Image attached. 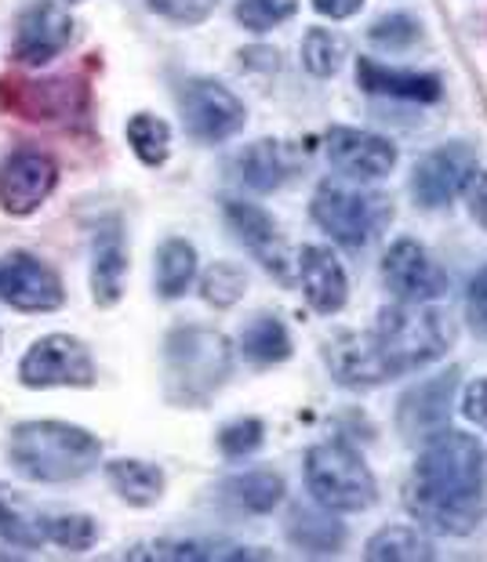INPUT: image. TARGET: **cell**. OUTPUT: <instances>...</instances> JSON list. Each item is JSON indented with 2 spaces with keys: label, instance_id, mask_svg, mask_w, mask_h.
Instances as JSON below:
<instances>
[{
  "label": "cell",
  "instance_id": "obj_26",
  "mask_svg": "<svg viewBox=\"0 0 487 562\" xmlns=\"http://www.w3.org/2000/svg\"><path fill=\"white\" fill-rule=\"evenodd\" d=\"M222 497L244 512H273L284 497V480L277 472H244L222 483Z\"/></svg>",
  "mask_w": 487,
  "mask_h": 562
},
{
  "label": "cell",
  "instance_id": "obj_9",
  "mask_svg": "<svg viewBox=\"0 0 487 562\" xmlns=\"http://www.w3.org/2000/svg\"><path fill=\"white\" fill-rule=\"evenodd\" d=\"M74 37H77V22L63 4H55V0H33L30 8L19 11L11 58L22 66H44L63 55L74 44Z\"/></svg>",
  "mask_w": 487,
  "mask_h": 562
},
{
  "label": "cell",
  "instance_id": "obj_18",
  "mask_svg": "<svg viewBox=\"0 0 487 562\" xmlns=\"http://www.w3.org/2000/svg\"><path fill=\"white\" fill-rule=\"evenodd\" d=\"M225 222H230V229L236 233V240L252 250L273 277L288 280V250H284L280 236H277V225H273V218L263 207H255V203H241V200H225Z\"/></svg>",
  "mask_w": 487,
  "mask_h": 562
},
{
  "label": "cell",
  "instance_id": "obj_10",
  "mask_svg": "<svg viewBox=\"0 0 487 562\" xmlns=\"http://www.w3.org/2000/svg\"><path fill=\"white\" fill-rule=\"evenodd\" d=\"M182 124L200 142H225L244 127V102L215 80H189L182 94Z\"/></svg>",
  "mask_w": 487,
  "mask_h": 562
},
{
  "label": "cell",
  "instance_id": "obj_34",
  "mask_svg": "<svg viewBox=\"0 0 487 562\" xmlns=\"http://www.w3.org/2000/svg\"><path fill=\"white\" fill-rule=\"evenodd\" d=\"M47 541H55L58 548H66V552H88V548L99 541V522L91 516H77V512L55 516V519H47Z\"/></svg>",
  "mask_w": 487,
  "mask_h": 562
},
{
  "label": "cell",
  "instance_id": "obj_11",
  "mask_svg": "<svg viewBox=\"0 0 487 562\" xmlns=\"http://www.w3.org/2000/svg\"><path fill=\"white\" fill-rule=\"evenodd\" d=\"M473 175H477V153L466 142H447L414 164L411 193L422 207H447L458 193H466Z\"/></svg>",
  "mask_w": 487,
  "mask_h": 562
},
{
  "label": "cell",
  "instance_id": "obj_25",
  "mask_svg": "<svg viewBox=\"0 0 487 562\" xmlns=\"http://www.w3.org/2000/svg\"><path fill=\"white\" fill-rule=\"evenodd\" d=\"M106 475H110L117 494L135 508H150L164 497V472L146 461H113Z\"/></svg>",
  "mask_w": 487,
  "mask_h": 562
},
{
  "label": "cell",
  "instance_id": "obj_40",
  "mask_svg": "<svg viewBox=\"0 0 487 562\" xmlns=\"http://www.w3.org/2000/svg\"><path fill=\"white\" fill-rule=\"evenodd\" d=\"M466 308H469L473 327L487 330V266L477 272V280L469 283V302H466Z\"/></svg>",
  "mask_w": 487,
  "mask_h": 562
},
{
  "label": "cell",
  "instance_id": "obj_39",
  "mask_svg": "<svg viewBox=\"0 0 487 562\" xmlns=\"http://www.w3.org/2000/svg\"><path fill=\"white\" fill-rule=\"evenodd\" d=\"M462 414H466L473 425H480L484 432H487V378L473 381V385L466 389V400H462Z\"/></svg>",
  "mask_w": 487,
  "mask_h": 562
},
{
  "label": "cell",
  "instance_id": "obj_21",
  "mask_svg": "<svg viewBox=\"0 0 487 562\" xmlns=\"http://www.w3.org/2000/svg\"><path fill=\"white\" fill-rule=\"evenodd\" d=\"M356 83L372 94H394V99H408V102L441 99V77L400 74V69H389L383 63H375V58H361V63H356Z\"/></svg>",
  "mask_w": 487,
  "mask_h": 562
},
{
  "label": "cell",
  "instance_id": "obj_31",
  "mask_svg": "<svg viewBox=\"0 0 487 562\" xmlns=\"http://www.w3.org/2000/svg\"><path fill=\"white\" fill-rule=\"evenodd\" d=\"M346 52H350V44L335 30H310L302 37V66L310 69L313 77L339 74V66H342V58H346Z\"/></svg>",
  "mask_w": 487,
  "mask_h": 562
},
{
  "label": "cell",
  "instance_id": "obj_22",
  "mask_svg": "<svg viewBox=\"0 0 487 562\" xmlns=\"http://www.w3.org/2000/svg\"><path fill=\"white\" fill-rule=\"evenodd\" d=\"M0 537L15 548H41L47 541V519L15 490L0 486Z\"/></svg>",
  "mask_w": 487,
  "mask_h": 562
},
{
  "label": "cell",
  "instance_id": "obj_8",
  "mask_svg": "<svg viewBox=\"0 0 487 562\" xmlns=\"http://www.w3.org/2000/svg\"><path fill=\"white\" fill-rule=\"evenodd\" d=\"M19 381L26 389H91L95 360L85 341L69 334H47L22 356Z\"/></svg>",
  "mask_w": 487,
  "mask_h": 562
},
{
  "label": "cell",
  "instance_id": "obj_12",
  "mask_svg": "<svg viewBox=\"0 0 487 562\" xmlns=\"http://www.w3.org/2000/svg\"><path fill=\"white\" fill-rule=\"evenodd\" d=\"M0 302L19 313H55L63 308L66 291L52 266L19 250V255L0 258Z\"/></svg>",
  "mask_w": 487,
  "mask_h": 562
},
{
  "label": "cell",
  "instance_id": "obj_38",
  "mask_svg": "<svg viewBox=\"0 0 487 562\" xmlns=\"http://www.w3.org/2000/svg\"><path fill=\"white\" fill-rule=\"evenodd\" d=\"M372 41L386 47H408L419 41V22L408 15H386L372 26Z\"/></svg>",
  "mask_w": 487,
  "mask_h": 562
},
{
  "label": "cell",
  "instance_id": "obj_19",
  "mask_svg": "<svg viewBox=\"0 0 487 562\" xmlns=\"http://www.w3.org/2000/svg\"><path fill=\"white\" fill-rule=\"evenodd\" d=\"M299 277H302V291L310 297V305L317 313L335 316L350 297V280L342 261L331 255L328 247H306L299 255Z\"/></svg>",
  "mask_w": 487,
  "mask_h": 562
},
{
  "label": "cell",
  "instance_id": "obj_5",
  "mask_svg": "<svg viewBox=\"0 0 487 562\" xmlns=\"http://www.w3.org/2000/svg\"><path fill=\"white\" fill-rule=\"evenodd\" d=\"M306 486L328 512H364L378 497L372 469L346 442H317L306 453Z\"/></svg>",
  "mask_w": 487,
  "mask_h": 562
},
{
  "label": "cell",
  "instance_id": "obj_24",
  "mask_svg": "<svg viewBox=\"0 0 487 562\" xmlns=\"http://www.w3.org/2000/svg\"><path fill=\"white\" fill-rule=\"evenodd\" d=\"M233 167H236V178H241L244 186L258 189V193H269V189H277L284 178H288V160H284V149L277 142H252V146L233 160Z\"/></svg>",
  "mask_w": 487,
  "mask_h": 562
},
{
  "label": "cell",
  "instance_id": "obj_13",
  "mask_svg": "<svg viewBox=\"0 0 487 562\" xmlns=\"http://www.w3.org/2000/svg\"><path fill=\"white\" fill-rule=\"evenodd\" d=\"M58 164L41 149H15L0 160V207L8 214H33L55 193Z\"/></svg>",
  "mask_w": 487,
  "mask_h": 562
},
{
  "label": "cell",
  "instance_id": "obj_17",
  "mask_svg": "<svg viewBox=\"0 0 487 562\" xmlns=\"http://www.w3.org/2000/svg\"><path fill=\"white\" fill-rule=\"evenodd\" d=\"M328 157L346 178H356V182H372V178H386L397 167V146H394V142L372 135V131L331 127Z\"/></svg>",
  "mask_w": 487,
  "mask_h": 562
},
{
  "label": "cell",
  "instance_id": "obj_27",
  "mask_svg": "<svg viewBox=\"0 0 487 562\" xmlns=\"http://www.w3.org/2000/svg\"><path fill=\"white\" fill-rule=\"evenodd\" d=\"M241 349L252 363L273 367V363H284L291 356V338H288V330H284V323L277 316H255L241 330Z\"/></svg>",
  "mask_w": 487,
  "mask_h": 562
},
{
  "label": "cell",
  "instance_id": "obj_36",
  "mask_svg": "<svg viewBox=\"0 0 487 562\" xmlns=\"http://www.w3.org/2000/svg\"><path fill=\"white\" fill-rule=\"evenodd\" d=\"M263 436H266V425L258 417H241V422H230L219 432V447L225 458H247L263 447Z\"/></svg>",
  "mask_w": 487,
  "mask_h": 562
},
{
  "label": "cell",
  "instance_id": "obj_35",
  "mask_svg": "<svg viewBox=\"0 0 487 562\" xmlns=\"http://www.w3.org/2000/svg\"><path fill=\"white\" fill-rule=\"evenodd\" d=\"M299 8V0H236V22L244 30L266 33L280 22H288Z\"/></svg>",
  "mask_w": 487,
  "mask_h": 562
},
{
  "label": "cell",
  "instance_id": "obj_16",
  "mask_svg": "<svg viewBox=\"0 0 487 562\" xmlns=\"http://www.w3.org/2000/svg\"><path fill=\"white\" fill-rule=\"evenodd\" d=\"M383 280L400 302H433L447 291V277L425 255L422 244L397 240L383 258Z\"/></svg>",
  "mask_w": 487,
  "mask_h": 562
},
{
  "label": "cell",
  "instance_id": "obj_37",
  "mask_svg": "<svg viewBox=\"0 0 487 562\" xmlns=\"http://www.w3.org/2000/svg\"><path fill=\"white\" fill-rule=\"evenodd\" d=\"M150 8L164 19L182 22V26H197L215 11V0H150Z\"/></svg>",
  "mask_w": 487,
  "mask_h": 562
},
{
  "label": "cell",
  "instance_id": "obj_6",
  "mask_svg": "<svg viewBox=\"0 0 487 562\" xmlns=\"http://www.w3.org/2000/svg\"><path fill=\"white\" fill-rule=\"evenodd\" d=\"M88 83L77 77L26 80V77H0V110L33 124L80 121L88 113Z\"/></svg>",
  "mask_w": 487,
  "mask_h": 562
},
{
  "label": "cell",
  "instance_id": "obj_14",
  "mask_svg": "<svg viewBox=\"0 0 487 562\" xmlns=\"http://www.w3.org/2000/svg\"><path fill=\"white\" fill-rule=\"evenodd\" d=\"M455 389H458V367H451L447 374L425 378V381H419V385H411L408 392H403L400 406H397V428L403 432V439H411V442L422 439L425 442L436 432H444Z\"/></svg>",
  "mask_w": 487,
  "mask_h": 562
},
{
  "label": "cell",
  "instance_id": "obj_15",
  "mask_svg": "<svg viewBox=\"0 0 487 562\" xmlns=\"http://www.w3.org/2000/svg\"><path fill=\"white\" fill-rule=\"evenodd\" d=\"M324 360L339 385L346 389H375L386 385L389 378H397V367L389 363L375 334H335L328 341Z\"/></svg>",
  "mask_w": 487,
  "mask_h": 562
},
{
  "label": "cell",
  "instance_id": "obj_29",
  "mask_svg": "<svg viewBox=\"0 0 487 562\" xmlns=\"http://www.w3.org/2000/svg\"><path fill=\"white\" fill-rule=\"evenodd\" d=\"M197 277V250L186 240H164L157 250V291L164 297H178L189 291Z\"/></svg>",
  "mask_w": 487,
  "mask_h": 562
},
{
  "label": "cell",
  "instance_id": "obj_42",
  "mask_svg": "<svg viewBox=\"0 0 487 562\" xmlns=\"http://www.w3.org/2000/svg\"><path fill=\"white\" fill-rule=\"evenodd\" d=\"M313 8L328 19H350L364 8V0H313Z\"/></svg>",
  "mask_w": 487,
  "mask_h": 562
},
{
  "label": "cell",
  "instance_id": "obj_3",
  "mask_svg": "<svg viewBox=\"0 0 487 562\" xmlns=\"http://www.w3.org/2000/svg\"><path fill=\"white\" fill-rule=\"evenodd\" d=\"M233 370L230 341L208 327H178L164 341L168 400L178 406H204Z\"/></svg>",
  "mask_w": 487,
  "mask_h": 562
},
{
  "label": "cell",
  "instance_id": "obj_20",
  "mask_svg": "<svg viewBox=\"0 0 487 562\" xmlns=\"http://www.w3.org/2000/svg\"><path fill=\"white\" fill-rule=\"evenodd\" d=\"M124 277H128V247L121 236V225L110 222L102 225L95 236V255H91V297L95 305L113 308L124 294Z\"/></svg>",
  "mask_w": 487,
  "mask_h": 562
},
{
  "label": "cell",
  "instance_id": "obj_2",
  "mask_svg": "<svg viewBox=\"0 0 487 562\" xmlns=\"http://www.w3.org/2000/svg\"><path fill=\"white\" fill-rule=\"evenodd\" d=\"M8 458L33 483H74L99 464L102 442L80 425L22 422L11 428Z\"/></svg>",
  "mask_w": 487,
  "mask_h": 562
},
{
  "label": "cell",
  "instance_id": "obj_28",
  "mask_svg": "<svg viewBox=\"0 0 487 562\" xmlns=\"http://www.w3.org/2000/svg\"><path fill=\"white\" fill-rule=\"evenodd\" d=\"M372 562H425L433 559V544L425 541L419 530L411 526H389V530H378L372 541H367V552Z\"/></svg>",
  "mask_w": 487,
  "mask_h": 562
},
{
  "label": "cell",
  "instance_id": "obj_4",
  "mask_svg": "<svg viewBox=\"0 0 487 562\" xmlns=\"http://www.w3.org/2000/svg\"><path fill=\"white\" fill-rule=\"evenodd\" d=\"M375 338L386 349L389 363L397 367V374H403V370H419L441 360L451 349L455 330L444 313H436L425 302H400L394 308H383Z\"/></svg>",
  "mask_w": 487,
  "mask_h": 562
},
{
  "label": "cell",
  "instance_id": "obj_23",
  "mask_svg": "<svg viewBox=\"0 0 487 562\" xmlns=\"http://www.w3.org/2000/svg\"><path fill=\"white\" fill-rule=\"evenodd\" d=\"M288 541L306 555H335L342 548V541H346V530H342L339 519L299 508V512H291Z\"/></svg>",
  "mask_w": 487,
  "mask_h": 562
},
{
  "label": "cell",
  "instance_id": "obj_33",
  "mask_svg": "<svg viewBox=\"0 0 487 562\" xmlns=\"http://www.w3.org/2000/svg\"><path fill=\"white\" fill-rule=\"evenodd\" d=\"M244 286H247L244 269L230 266V261H215V266L200 277V297L215 308H230L244 297Z\"/></svg>",
  "mask_w": 487,
  "mask_h": 562
},
{
  "label": "cell",
  "instance_id": "obj_32",
  "mask_svg": "<svg viewBox=\"0 0 487 562\" xmlns=\"http://www.w3.org/2000/svg\"><path fill=\"white\" fill-rule=\"evenodd\" d=\"M132 559H252L247 548H236V544H211V541H161L153 544L150 552L146 548H135L128 552Z\"/></svg>",
  "mask_w": 487,
  "mask_h": 562
},
{
  "label": "cell",
  "instance_id": "obj_41",
  "mask_svg": "<svg viewBox=\"0 0 487 562\" xmlns=\"http://www.w3.org/2000/svg\"><path fill=\"white\" fill-rule=\"evenodd\" d=\"M469 211H473V218H477V225L487 233V171L480 175H473V182H469Z\"/></svg>",
  "mask_w": 487,
  "mask_h": 562
},
{
  "label": "cell",
  "instance_id": "obj_7",
  "mask_svg": "<svg viewBox=\"0 0 487 562\" xmlns=\"http://www.w3.org/2000/svg\"><path fill=\"white\" fill-rule=\"evenodd\" d=\"M389 218V203L375 193H361L342 182H320L313 196V222L331 240L364 247Z\"/></svg>",
  "mask_w": 487,
  "mask_h": 562
},
{
  "label": "cell",
  "instance_id": "obj_30",
  "mask_svg": "<svg viewBox=\"0 0 487 562\" xmlns=\"http://www.w3.org/2000/svg\"><path fill=\"white\" fill-rule=\"evenodd\" d=\"M128 142H132L135 157L146 164V167H161L168 160V149H171V127L153 113H135L128 121Z\"/></svg>",
  "mask_w": 487,
  "mask_h": 562
},
{
  "label": "cell",
  "instance_id": "obj_43",
  "mask_svg": "<svg viewBox=\"0 0 487 562\" xmlns=\"http://www.w3.org/2000/svg\"><path fill=\"white\" fill-rule=\"evenodd\" d=\"M69 4H74V0H69Z\"/></svg>",
  "mask_w": 487,
  "mask_h": 562
},
{
  "label": "cell",
  "instance_id": "obj_1",
  "mask_svg": "<svg viewBox=\"0 0 487 562\" xmlns=\"http://www.w3.org/2000/svg\"><path fill=\"white\" fill-rule=\"evenodd\" d=\"M403 505L425 530L466 537L487 516V464L480 442L466 432H436L414 464Z\"/></svg>",
  "mask_w": 487,
  "mask_h": 562
}]
</instances>
